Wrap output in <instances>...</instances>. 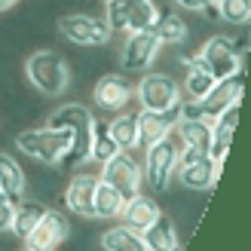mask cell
I'll return each instance as SVG.
<instances>
[{
    "mask_svg": "<svg viewBox=\"0 0 251 251\" xmlns=\"http://www.w3.org/2000/svg\"><path fill=\"white\" fill-rule=\"evenodd\" d=\"M25 77L31 80V86L37 92H43L49 98H55L61 92H68L71 86V68L65 65L55 49H37L25 61Z\"/></svg>",
    "mask_w": 251,
    "mask_h": 251,
    "instance_id": "obj_1",
    "label": "cell"
},
{
    "mask_svg": "<svg viewBox=\"0 0 251 251\" xmlns=\"http://www.w3.org/2000/svg\"><path fill=\"white\" fill-rule=\"evenodd\" d=\"M178 156H181V144L175 141V135L162 138V141L144 147V169L141 178L147 181V187L153 193H166L169 184L175 178V169H178Z\"/></svg>",
    "mask_w": 251,
    "mask_h": 251,
    "instance_id": "obj_2",
    "label": "cell"
},
{
    "mask_svg": "<svg viewBox=\"0 0 251 251\" xmlns=\"http://www.w3.org/2000/svg\"><path fill=\"white\" fill-rule=\"evenodd\" d=\"M16 144H19V150L25 156L52 166V162H58L61 153L68 150L71 132L68 129H49V126H43V129H25V132H19Z\"/></svg>",
    "mask_w": 251,
    "mask_h": 251,
    "instance_id": "obj_3",
    "label": "cell"
},
{
    "mask_svg": "<svg viewBox=\"0 0 251 251\" xmlns=\"http://www.w3.org/2000/svg\"><path fill=\"white\" fill-rule=\"evenodd\" d=\"M132 95L141 110H169L181 101V83L162 71H153V74H144L138 80Z\"/></svg>",
    "mask_w": 251,
    "mask_h": 251,
    "instance_id": "obj_4",
    "label": "cell"
},
{
    "mask_svg": "<svg viewBox=\"0 0 251 251\" xmlns=\"http://www.w3.org/2000/svg\"><path fill=\"white\" fill-rule=\"evenodd\" d=\"M221 166L224 162H215L205 150H184L181 147L175 175H178V181L187 190H211L221 178Z\"/></svg>",
    "mask_w": 251,
    "mask_h": 251,
    "instance_id": "obj_5",
    "label": "cell"
},
{
    "mask_svg": "<svg viewBox=\"0 0 251 251\" xmlns=\"http://www.w3.org/2000/svg\"><path fill=\"white\" fill-rule=\"evenodd\" d=\"M242 40H230V37H211V40L199 49V58L208 68V74L215 80L233 77V74L242 71Z\"/></svg>",
    "mask_w": 251,
    "mask_h": 251,
    "instance_id": "obj_6",
    "label": "cell"
},
{
    "mask_svg": "<svg viewBox=\"0 0 251 251\" xmlns=\"http://www.w3.org/2000/svg\"><path fill=\"white\" fill-rule=\"evenodd\" d=\"M58 31L65 40L77 43V46H104L110 40V31L104 19H95V16H83V12H71V16H61L58 19Z\"/></svg>",
    "mask_w": 251,
    "mask_h": 251,
    "instance_id": "obj_7",
    "label": "cell"
},
{
    "mask_svg": "<svg viewBox=\"0 0 251 251\" xmlns=\"http://www.w3.org/2000/svg\"><path fill=\"white\" fill-rule=\"evenodd\" d=\"M104 184L117 187V190L129 199L135 196L138 190H141V166H138V159L129 153V150H120V153H114L107 162H101V175H98Z\"/></svg>",
    "mask_w": 251,
    "mask_h": 251,
    "instance_id": "obj_8",
    "label": "cell"
},
{
    "mask_svg": "<svg viewBox=\"0 0 251 251\" xmlns=\"http://www.w3.org/2000/svg\"><path fill=\"white\" fill-rule=\"evenodd\" d=\"M68 236H71L68 218L61 215V211H55V208H46L43 218L37 221V227L31 230V236L25 239V248H31V251H55Z\"/></svg>",
    "mask_w": 251,
    "mask_h": 251,
    "instance_id": "obj_9",
    "label": "cell"
},
{
    "mask_svg": "<svg viewBox=\"0 0 251 251\" xmlns=\"http://www.w3.org/2000/svg\"><path fill=\"white\" fill-rule=\"evenodd\" d=\"M242 92H245V83H242V71L233 74V77H224L215 80V86L199 98V107H202V117L215 120L218 114H224L230 104H242Z\"/></svg>",
    "mask_w": 251,
    "mask_h": 251,
    "instance_id": "obj_10",
    "label": "cell"
},
{
    "mask_svg": "<svg viewBox=\"0 0 251 251\" xmlns=\"http://www.w3.org/2000/svg\"><path fill=\"white\" fill-rule=\"evenodd\" d=\"M178 123V104L169 110H138V147H150L169 138Z\"/></svg>",
    "mask_w": 251,
    "mask_h": 251,
    "instance_id": "obj_11",
    "label": "cell"
},
{
    "mask_svg": "<svg viewBox=\"0 0 251 251\" xmlns=\"http://www.w3.org/2000/svg\"><path fill=\"white\" fill-rule=\"evenodd\" d=\"M159 52V40L153 31H135L129 34V40L123 43V52H120V61L126 71H147L153 65V58Z\"/></svg>",
    "mask_w": 251,
    "mask_h": 251,
    "instance_id": "obj_12",
    "label": "cell"
},
{
    "mask_svg": "<svg viewBox=\"0 0 251 251\" xmlns=\"http://www.w3.org/2000/svg\"><path fill=\"white\" fill-rule=\"evenodd\" d=\"M95 104L107 110V114H117V110H126V104L132 101V86L120 74H104L101 80L95 83Z\"/></svg>",
    "mask_w": 251,
    "mask_h": 251,
    "instance_id": "obj_13",
    "label": "cell"
},
{
    "mask_svg": "<svg viewBox=\"0 0 251 251\" xmlns=\"http://www.w3.org/2000/svg\"><path fill=\"white\" fill-rule=\"evenodd\" d=\"M98 175H74L65 187V208H71L80 218H92V199H95Z\"/></svg>",
    "mask_w": 251,
    "mask_h": 251,
    "instance_id": "obj_14",
    "label": "cell"
},
{
    "mask_svg": "<svg viewBox=\"0 0 251 251\" xmlns=\"http://www.w3.org/2000/svg\"><path fill=\"white\" fill-rule=\"evenodd\" d=\"M159 215H162V211H159V205H156V199H150V196H144L141 190H138L135 196L126 199L120 218H123L126 227H132L135 233H141V230H147Z\"/></svg>",
    "mask_w": 251,
    "mask_h": 251,
    "instance_id": "obj_15",
    "label": "cell"
},
{
    "mask_svg": "<svg viewBox=\"0 0 251 251\" xmlns=\"http://www.w3.org/2000/svg\"><path fill=\"white\" fill-rule=\"evenodd\" d=\"M175 141L184 150H205L211 147V120L208 117H196V120H178L175 123Z\"/></svg>",
    "mask_w": 251,
    "mask_h": 251,
    "instance_id": "obj_16",
    "label": "cell"
},
{
    "mask_svg": "<svg viewBox=\"0 0 251 251\" xmlns=\"http://www.w3.org/2000/svg\"><path fill=\"white\" fill-rule=\"evenodd\" d=\"M187 65V74H184V83H181V95L193 98V101H199L211 86H215V77L208 74V68L202 65V58L193 55V58H184Z\"/></svg>",
    "mask_w": 251,
    "mask_h": 251,
    "instance_id": "obj_17",
    "label": "cell"
},
{
    "mask_svg": "<svg viewBox=\"0 0 251 251\" xmlns=\"http://www.w3.org/2000/svg\"><path fill=\"white\" fill-rule=\"evenodd\" d=\"M0 193H6L12 202H22L28 193V178L9 153H0Z\"/></svg>",
    "mask_w": 251,
    "mask_h": 251,
    "instance_id": "obj_18",
    "label": "cell"
},
{
    "mask_svg": "<svg viewBox=\"0 0 251 251\" xmlns=\"http://www.w3.org/2000/svg\"><path fill=\"white\" fill-rule=\"evenodd\" d=\"M123 205H126V196L117 190V187L104 184L98 178L95 187V199H92V218H101V221H114L123 215Z\"/></svg>",
    "mask_w": 251,
    "mask_h": 251,
    "instance_id": "obj_19",
    "label": "cell"
},
{
    "mask_svg": "<svg viewBox=\"0 0 251 251\" xmlns=\"http://www.w3.org/2000/svg\"><path fill=\"white\" fill-rule=\"evenodd\" d=\"M89 159H92V123L71 132V144H68L65 153H61L58 162L65 169H80L83 162H89Z\"/></svg>",
    "mask_w": 251,
    "mask_h": 251,
    "instance_id": "obj_20",
    "label": "cell"
},
{
    "mask_svg": "<svg viewBox=\"0 0 251 251\" xmlns=\"http://www.w3.org/2000/svg\"><path fill=\"white\" fill-rule=\"evenodd\" d=\"M107 132L117 141L120 150H135L138 147V114H132V110H117V114L107 120Z\"/></svg>",
    "mask_w": 251,
    "mask_h": 251,
    "instance_id": "obj_21",
    "label": "cell"
},
{
    "mask_svg": "<svg viewBox=\"0 0 251 251\" xmlns=\"http://www.w3.org/2000/svg\"><path fill=\"white\" fill-rule=\"evenodd\" d=\"M141 239L147 251H172L178 245V236H175V224L169 215H159L147 230H141Z\"/></svg>",
    "mask_w": 251,
    "mask_h": 251,
    "instance_id": "obj_22",
    "label": "cell"
},
{
    "mask_svg": "<svg viewBox=\"0 0 251 251\" xmlns=\"http://www.w3.org/2000/svg\"><path fill=\"white\" fill-rule=\"evenodd\" d=\"M150 31L156 34L159 46H178V43L187 40V25H184V19L178 12H159Z\"/></svg>",
    "mask_w": 251,
    "mask_h": 251,
    "instance_id": "obj_23",
    "label": "cell"
},
{
    "mask_svg": "<svg viewBox=\"0 0 251 251\" xmlns=\"http://www.w3.org/2000/svg\"><path fill=\"white\" fill-rule=\"evenodd\" d=\"M43 205H37V202H16V211H12V221H9V233H16V239H28L31 230L37 227V221L43 218Z\"/></svg>",
    "mask_w": 251,
    "mask_h": 251,
    "instance_id": "obj_24",
    "label": "cell"
},
{
    "mask_svg": "<svg viewBox=\"0 0 251 251\" xmlns=\"http://www.w3.org/2000/svg\"><path fill=\"white\" fill-rule=\"evenodd\" d=\"M101 248L104 251H147L141 233H135L132 227H126V224H117V227H110L101 236Z\"/></svg>",
    "mask_w": 251,
    "mask_h": 251,
    "instance_id": "obj_25",
    "label": "cell"
},
{
    "mask_svg": "<svg viewBox=\"0 0 251 251\" xmlns=\"http://www.w3.org/2000/svg\"><path fill=\"white\" fill-rule=\"evenodd\" d=\"M89 123H92V110L83 107V104H65L46 120L49 129H68V132L83 129V126H89Z\"/></svg>",
    "mask_w": 251,
    "mask_h": 251,
    "instance_id": "obj_26",
    "label": "cell"
},
{
    "mask_svg": "<svg viewBox=\"0 0 251 251\" xmlns=\"http://www.w3.org/2000/svg\"><path fill=\"white\" fill-rule=\"evenodd\" d=\"M159 16V9L153 0H138V3L129 9V16H126V34H135V31H150L153 28V22Z\"/></svg>",
    "mask_w": 251,
    "mask_h": 251,
    "instance_id": "obj_27",
    "label": "cell"
},
{
    "mask_svg": "<svg viewBox=\"0 0 251 251\" xmlns=\"http://www.w3.org/2000/svg\"><path fill=\"white\" fill-rule=\"evenodd\" d=\"M114 153H120V147H117L114 138H110L107 123L92 120V159H95V162H107Z\"/></svg>",
    "mask_w": 251,
    "mask_h": 251,
    "instance_id": "obj_28",
    "label": "cell"
},
{
    "mask_svg": "<svg viewBox=\"0 0 251 251\" xmlns=\"http://www.w3.org/2000/svg\"><path fill=\"white\" fill-rule=\"evenodd\" d=\"M218 6V19L227 25H248L251 19V0H215Z\"/></svg>",
    "mask_w": 251,
    "mask_h": 251,
    "instance_id": "obj_29",
    "label": "cell"
},
{
    "mask_svg": "<svg viewBox=\"0 0 251 251\" xmlns=\"http://www.w3.org/2000/svg\"><path fill=\"white\" fill-rule=\"evenodd\" d=\"M138 3V0H107L104 3V22L110 31H126V16H129V9Z\"/></svg>",
    "mask_w": 251,
    "mask_h": 251,
    "instance_id": "obj_30",
    "label": "cell"
},
{
    "mask_svg": "<svg viewBox=\"0 0 251 251\" xmlns=\"http://www.w3.org/2000/svg\"><path fill=\"white\" fill-rule=\"evenodd\" d=\"M12 211H16V202H12L6 193H0V230H9Z\"/></svg>",
    "mask_w": 251,
    "mask_h": 251,
    "instance_id": "obj_31",
    "label": "cell"
},
{
    "mask_svg": "<svg viewBox=\"0 0 251 251\" xmlns=\"http://www.w3.org/2000/svg\"><path fill=\"white\" fill-rule=\"evenodd\" d=\"M175 3H178V6H184V9H193V12H202L208 3H211V0H175Z\"/></svg>",
    "mask_w": 251,
    "mask_h": 251,
    "instance_id": "obj_32",
    "label": "cell"
},
{
    "mask_svg": "<svg viewBox=\"0 0 251 251\" xmlns=\"http://www.w3.org/2000/svg\"><path fill=\"white\" fill-rule=\"evenodd\" d=\"M16 3H22V0H0V12H6V9H12Z\"/></svg>",
    "mask_w": 251,
    "mask_h": 251,
    "instance_id": "obj_33",
    "label": "cell"
},
{
    "mask_svg": "<svg viewBox=\"0 0 251 251\" xmlns=\"http://www.w3.org/2000/svg\"><path fill=\"white\" fill-rule=\"evenodd\" d=\"M25 251H31V248H25Z\"/></svg>",
    "mask_w": 251,
    "mask_h": 251,
    "instance_id": "obj_34",
    "label": "cell"
},
{
    "mask_svg": "<svg viewBox=\"0 0 251 251\" xmlns=\"http://www.w3.org/2000/svg\"><path fill=\"white\" fill-rule=\"evenodd\" d=\"M104 3H107V0H104Z\"/></svg>",
    "mask_w": 251,
    "mask_h": 251,
    "instance_id": "obj_35",
    "label": "cell"
}]
</instances>
